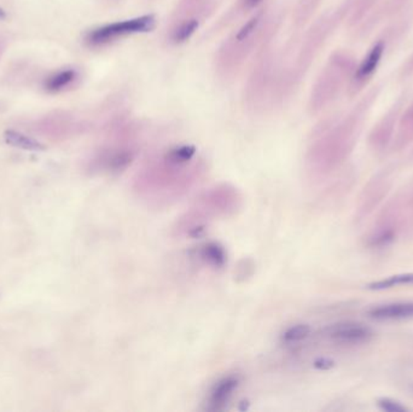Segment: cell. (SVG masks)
Instances as JSON below:
<instances>
[{"instance_id":"cell-7","label":"cell","mask_w":413,"mask_h":412,"mask_svg":"<svg viewBox=\"0 0 413 412\" xmlns=\"http://www.w3.org/2000/svg\"><path fill=\"white\" fill-rule=\"evenodd\" d=\"M237 386V380L234 377H227L224 378L221 382H219L218 386H215L214 391L211 392L209 398V404L211 410H220L223 408L225 403L229 401L232 392L235 391Z\"/></svg>"},{"instance_id":"cell-3","label":"cell","mask_w":413,"mask_h":412,"mask_svg":"<svg viewBox=\"0 0 413 412\" xmlns=\"http://www.w3.org/2000/svg\"><path fill=\"white\" fill-rule=\"evenodd\" d=\"M326 335L331 340L342 345H362L367 344L374 337V331L362 323L342 321L338 324L330 325L326 329Z\"/></svg>"},{"instance_id":"cell-4","label":"cell","mask_w":413,"mask_h":412,"mask_svg":"<svg viewBox=\"0 0 413 412\" xmlns=\"http://www.w3.org/2000/svg\"><path fill=\"white\" fill-rule=\"evenodd\" d=\"M367 316L380 321L413 319V302H388L374 306L367 311Z\"/></svg>"},{"instance_id":"cell-15","label":"cell","mask_w":413,"mask_h":412,"mask_svg":"<svg viewBox=\"0 0 413 412\" xmlns=\"http://www.w3.org/2000/svg\"><path fill=\"white\" fill-rule=\"evenodd\" d=\"M409 374H412L413 375V373ZM407 386H409V387H411V389H413V378H409V383H407Z\"/></svg>"},{"instance_id":"cell-14","label":"cell","mask_w":413,"mask_h":412,"mask_svg":"<svg viewBox=\"0 0 413 412\" xmlns=\"http://www.w3.org/2000/svg\"><path fill=\"white\" fill-rule=\"evenodd\" d=\"M5 17H6V14L3 9L0 8V20H4Z\"/></svg>"},{"instance_id":"cell-1","label":"cell","mask_w":413,"mask_h":412,"mask_svg":"<svg viewBox=\"0 0 413 412\" xmlns=\"http://www.w3.org/2000/svg\"><path fill=\"white\" fill-rule=\"evenodd\" d=\"M265 20H266L265 15L263 12H260L251 17L246 24H243L242 27L227 40L219 51V71L229 74L241 67V64L246 60L251 48H254L255 43L261 36Z\"/></svg>"},{"instance_id":"cell-12","label":"cell","mask_w":413,"mask_h":412,"mask_svg":"<svg viewBox=\"0 0 413 412\" xmlns=\"http://www.w3.org/2000/svg\"><path fill=\"white\" fill-rule=\"evenodd\" d=\"M377 406L381 408L382 411L385 412H404L407 410L400 401H394L392 398L378 399Z\"/></svg>"},{"instance_id":"cell-9","label":"cell","mask_w":413,"mask_h":412,"mask_svg":"<svg viewBox=\"0 0 413 412\" xmlns=\"http://www.w3.org/2000/svg\"><path fill=\"white\" fill-rule=\"evenodd\" d=\"M199 17H187L179 21L177 26L172 31L171 39L174 44H183L190 39L199 29Z\"/></svg>"},{"instance_id":"cell-13","label":"cell","mask_w":413,"mask_h":412,"mask_svg":"<svg viewBox=\"0 0 413 412\" xmlns=\"http://www.w3.org/2000/svg\"><path fill=\"white\" fill-rule=\"evenodd\" d=\"M263 0H242L243 5L246 9L256 8Z\"/></svg>"},{"instance_id":"cell-6","label":"cell","mask_w":413,"mask_h":412,"mask_svg":"<svg viewBox=\"0 0 413 412\" xmlns=\"http://www.w3.org/2000/svg\"><path fill=\"white\" fill-rule=\"evenodd\" d=\"M383 52H385V44L382 41H380L378 44L375 45L374 48L370 50L369 53L362 60V63L357 68V73H355L357 81H364L374 74L375 71L377 69L378 64L381 62Z\"/></svg>"},{"instance_id":"cell-2","label":"cell","mask_w":413,"mask_h":412,"mask_svg":"<svg viewBox=\"0 0 413 412\" xmlns=\"http://www.w3.org/2000/svg\"><path fill=\"white\" fill-rule=\"evenodd\" d=\"M155 16L144 15L131 20L117 21L95 28L86 36V41L92 46H102L125 36L150 32L155 26Z\"/></svg>"},{"instance_id":"cell-11","label":"cell","mask_w":413,"mask_h":412,"mask_svg":"<svg viewBox=\"0 0 413 412\" xmlns=\"http://www.w3.org/2000/svg\"><path fill=\"white\" fill-rule=\"evenodd\" d=\"M75 71L74 69H66V71H62V72L52 76L51 78H48V81L45 83V88H46L48 91H61L64 88L69 86L73 81H75Z\"/></svg>"},{"instance_id":"cell-8","label":"cell","mask_w":413,"mask_h":412,"mask_svg":"<svg viewBox=\"0 0 413 412\" xmlns=\"http://www.w3.org/2000/svg\"><path fill=\"white\" fill-rule=\"evenodd\" d=\"M5 142L14 148H19L26 151H44L46 149L44 144L40 143L36 139L31 138L28 135H23L21 132L8 130L4 133Z\"/></svg>"},{"instance_id":"cell-10","label":"cell","mask_w":413,"mask_h":412,"mask_svg":"<svg viewBox=\"0 0 413 412\" xmlns=\"http://www.w3.org/2000/svg\"><path fill=\"white\" fill-rule=\"evenodd\" d=\"M413 286V274H393L390 277L382 278L380 281H375L370 283L367 289L370 290H385L397 288V287Z\"/></svg>"},{"instance_id":"cell-5","label":"cell","mask_w":413,"mask_h":412,"mask_svg":"<svg viewBox=\"0 0 413 412\" xmlns=\"http://www.w3.org/2000/svg\"><path fill=\"white\" fill-rule=\"evenodd\" d=\"M388 189H390V185L387 184L385 178L375 179V182L367 185L362 196V205H360L362 215H369L370 212H372L375 207H377L382 198L385 197V195L388 192Z\"/></svg>"}]
</instances>
